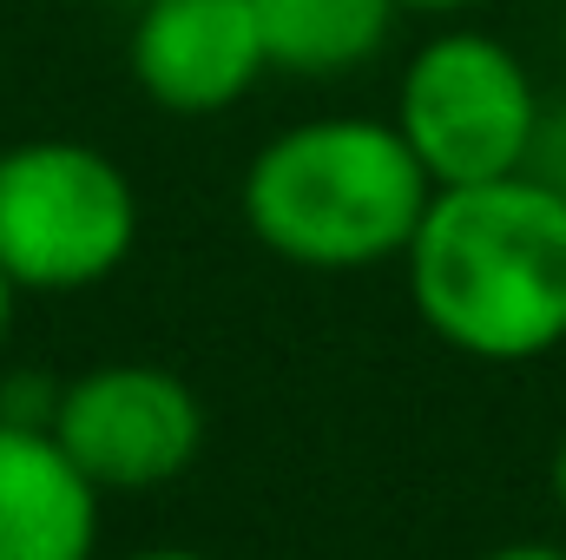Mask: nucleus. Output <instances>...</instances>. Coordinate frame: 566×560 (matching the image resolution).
Wrapping results in <instances>:
<instances>
[{
    "instance_id": "1",
    "label": "nucleus",
    "mask_w": 566,
    "mask_h": 560,
    "mask_svg": "<svg viewBox=\"0 0 566 560\" xmlns=\"http://www.w3.org/2000/svg\"><path fill=\"white\" fill-rule=\"evenodd\" d=\"M402 265L416 317L474 363L566 343V191L534 172L434 185Z\"/></svg>"
},
{
    "instance_id": "2",
    "label": "nucleus",
    "mask_w": 566,
    "mask_h": 560,
    "mask_svg": "<svg viewBox=\"0 0 566 560\" xmlns=\"http://www.w3.org/2000/svg\"><path fill=\"white\" fill-rule=\"evenodd\" d=\"M434 178L396 120H303L244 172V225L303 271H369L409 251Z\"/></svg>"
},
{
    "instance_id": "3",
    "label": "nucleus",
    "mask_w": 566,
    "mask_h": 560,
    "mask_svg": "<svg viewBox=\"0 0 566 560\" xmlns=\"http://www.w3.org/2000/svg\"><path fill=\"white\" fill-rule=\"evenodd\" d=\"M139 238L133 178L80 139H33L0 152V271L20 290L106 283Z\"/></svg>"
},
{
    "instance_id": "4",
    "label": "nucleus",
    "mask_w": 566,
    "mask_h": 560,
    "mask_svg": "<svg viewBox=\"0 0 566 560\" xmlns=\"http://www.w3.org/2000/svg\"><path fill=\"white\" fill-rule=\"evenodd\" d=\"M396 133L434 185H481L527 172L541 139V93L494 33H434L402 73Z\"/></svg>"
},
{
    "instance_id": "5",
    "label": "nucleus",
    "mask_w": 566,
    "mask_h": 560,
    "mask_svg": "<svg viewBox=\"0 0 566 560\" xmlns=\"http://www.w3.org/2000/svg\"><path fill=\"white\" fill-rule=\"evenodd\" d=\"M53 442L99 495H145L178 481L205 448V403L178 370L99 363L53 396Z\"/></svg>"
},
{
    "instance_id": "6",
    "label": "nucleus",
    "mask_w": 566,
    "mask_h": 560,
    "mask_svg": "<svg viewBox=\"0 0 566 560\" xmlns=\"http://www.w3.org/2000/svg\"><path fill=\"white\" fill-rule=\"evenodd\" d=\"M126 60L145 100L185 120L238 106L271 66L244 0H145Z\"/></svg>"
},
{
    "instance_id": "7",
    "label": "nucleus",
    "mask_w": 566,
    "mask_h": 560,
    "mask_svg": "<svg viewBox=\"0 0 566 560\" xmlns=\"http://www.w3.org/2000/svg\"><path fill=\"white\" fill-rule=\"evenodd\" d=\"M99 488L40 422L0 416V560H93Z\"/></svg>"
},
{
    "instance_id": "8",
    "label": "nucleus",
    "mask_w": 566,
    "mask_h": 560,
    "mask_svg": "<svg viewBox=\"0 0 566 560\" xmlns=\"http://www.w3.org/2000/svg\"><path fill=\"white\" fill-rule=\"evenodd\" d=\"M264 40V60L283 73H349L382 53L396 27V0H244Z\"/></svg>"
},
{
    "instance_id": "9",
    "label": "nucleus",
    "mask_w": 566,
    "mask_h": 560,
    "mask_svg": "<svg viewBox=\"0 0 566 560\" xmlns=\"http://www.w3.org/2000/svg\"><path fill=\"white\" fill-rule=\"evenodd\" d=\"M481 560H566V548H554V541H514V548H494Z\"/></svg>"
},
{
    "instance_id": "10",
    "label": "nucleus",
    "mask_w": 566,
    "mask_h": 560,
    "mask_svg": "<svg viewBox=\"0 0 566 560\" xmlns=\"http://www.w3.org/2000/svg\"><path fill=\"white\" fill-rule=\"evenodd\" d=\"M13 297H20V283L0 271V343H7V330H13Z\"/></svg>"
},
{
    "instance_id": "11",
    "label": "nucleus",
    "mask_w": 566,
    "mask_h": 560,
    "mask_svg": "<svg viewBox=\"0 0 566 560\" xmlns=\"http://www.w3.org/2000/svg\"><path fill=\"white\" fill-rule=\"evenodd\" d=\"M396 7H416V13H461V7H481V0H396Z\"/></svg>"
},
{
    "instance_id": "12",
    "label": "nucleus",
    "mask_w": 566,
    "mask_h": 560,
    "mask_svg": "<svg viewBox=\"0 0 566 560\" xmlns=\"http://www.w3.org/2000/svg\"><path fill=\"white\" fill-rule=\"evenodd\" d=\"M126 560H211V554H191V548H145V554H126Z\"/></svg>"
},
{
    "instance_id": "13",
    "label": "nucleus",
    "mask_w": 566,
    "mask_h": 560,
    "mask_svg": "<svg viewBox=\"0 0 566 560\" xmlns=\"http://www.w3.org/2000/svg\"><path fill=\"white\" fill-rule=\"evenodd\" d=\"M554 501L566 508V435H560V448H554Z\"/></svg>"
}]
</instances>
